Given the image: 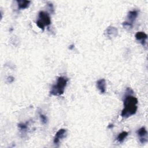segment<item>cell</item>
<instances>
[{
  "label": "cell",
  "instance_id": "6da1fadb",
  "mask_svg": "<svg viewBox=\"0 0 148 148\" xmlns=\"http://www.w3.org/2000/svg\"><path fill=\"white\" fill-rule=\"evenodd\" d=\"M133 94V90L131 88L127 87L123 99L124 108L121 114V116L123 118H128L135 115L137 112L138 101Z\"/></svg>",
  "mask_w": 148,
  "mask_h": 148
},
{
  "label": "cell",
  "instance_id": "7a4b0ae2",
  "mask_svg": "<svg viewBox=\"0 0 148 148\" xmlns=\"http://www.w3.org/2000/svg\"><path fill=\"white\" fill-rule=\"evenodd\" d=\"M68 79L65 77H60L57 78L56 83L52 87L50 93L52 96H60L64 94Z\"/></svg>",
  "mask_w": 148,
  "mask_h": 148
},
{
  "label": "cell",
  "instance_id": "3957f363",
  "mask_svg": "<svg viewBox=\"0 0 148 148\" xmlns=\"http://www.w3.org/2000/svg\"><path fill=\"white\" fill-rule=\"evenodd\" d=\"M38 20L36 24L38 27L42 30H44L46 26H49L51 24V19L49 14L45 11H40L38 15Z\"/></svg>",
  "mask_w": 148,
  "mask_h": 148
},
{
  "label": "cell",
  "instance_id": "277c9868",
  "mask_svg": "<svg viewBox=\"0 0 148 148\" xmlns=\"http://www.w3.org/2000/svg\"><path fill=\"white\" fill-rule=\"evenodd\" d=\"M137 134L139 139V142L141 143L144 144L147 142V131L145 127H142L138 129L137 131Z\"/></svg>",
  "mask_w": 148,
  "mask_h": 148
},
{
  "label": "cell",
  "instance_id": "5b68a950",
  "mask_svg": "<svg viewBox=\"0 0 148 148\" xmlns=\"http://www.w3.org/2000/svg\"><path fill=\"white\" fill-rule=\"evenodd\" d=\"M135 38L139 41L142 46H145L146 44V40L147 39V35L144 32H137L135 34Z\"/></svg>",
  "mask_w": 148,
  "mask_h": 148
},
{
  "label": "cell",
  "instance_id": "8992f818",
  "mask_svg": "<svg viewBox=\"0 0 148 148\" xmlns=\"http://www.w3.org/2000/svg\"><path fill=\"white\" fill-rule=\"evenodd\" d=\"M67 134V130L64 128H61L59 130L56 134L55 137L54 138L53 142L55 144L58 143L60 142V140L65 138Z\"/></svg>",
  "mask_w": 148,
  "mask_h": 148
},
{
  "label": "cell",
  "instance_id": "52a82bcc",
  "mask_svg": "<svg viewBox=\"0 0 148 148\" xmlns=\"http://www.w3.org/2000/svg\"><path fill=\"white\" fill-rule=\"evenodd\" d=\"M138 10H133V11H131L128 13L127 15V21H126L127 22L133 24L134 22H135L136 18L137 17L138 15Z\"/></svg>",
  "mask_w": 148,
  "mask_h": 148
},
{
  "label": "cell",
  "instance_id": "ba28073f",
  "mask_svg": "<svg viewBox=\"0 0 148 148\" xmlns=\"http://www.w3.org/2000/svg\"><path fill=\"white\" fill-rule=\"evenodd\" d=\"M97 87L100 91L104 94L106 92V81L104 79H101L97 82Z\"/></svg>",
  "mask_w": 148,
  "mask_h": 148
},
{
  "label": "cell",
  "instance_id": "9c48e42d",
  "mask_svg": "<svg viewBox=\"0 0 148 148\" xmlns=\"http://www.w3.org/2000/svg\"><path fill=\"white\" fill-rule=\"evenodd\" d=\"M106 35L110 38H112V37H116L118 34V29L114 27H109L106 30Z\"/></svg>",
  "mask_w": 148,
  "mask_h": 148
},
{
  "label": "cell",
  "instance_id": "30bf717a",
  "mask_svg": "<svg viewBox=\"0 0 148 148\" xmlns=\"http://www.w3.org/2000/svg\"><path fill=\"white\" fill-rule=\"evenodd\" d=\"M17 3L18 5V8L20 9H24L27 8L30 3V1H25V0H19V1H17Z\"/></svg>",
  "mask_w": 148,
  "mask_h": 148
},
{
  "label": "cell",
  "instance_id": "8fae6325",
  "mask_svg": "<svg viewBox=\"0 0 148 148\" xmlns=\"http://www.w3.org/2000/svg\"><path fill=\"white\" fill-rule=\"evenodd\" d=\"M128 133L127 131H123L122 133H120L118 137H117V141L119 142V143H122L124 139L126 138V137L128 136Z\"/></svg>",
  "mask_w": 148,
  "mask_h": 148
},
{
  "label": "cell",
  "instance_id": "7c38bea8",
  "mask_svg": "<svg viewBox=\"0 0 148 148\" xmlns=\"http://www.w3.org/2000/svg\"><path fill=\"white\" fill-rule=\"evenodd\" d=\"M19 128L21 130H26L27 128V123H19L18 124Z\"/></svg>",
  "mask_w": 148,
  "mask_h": 148
},
{
  "label": "cell",
  "instance_id": "4fadbf2b",
  "mask_svg": "<svg viewBox=\"0 0 148 148\" xmlns=\"http://www.w3.org/2000/svg\"><path fill=\"white\" fill-rule=\"evenodd\" d=\"M40 118H41V120L42 122L45 124H46L47 122H48V118L44 115L41 114H40Z\"/></svg>",
  "mask_w": 148,
  "mask_h": 148
},
{
  "label": "cell",
  "instance_id": "5bb4252c",
  "mask_svg": "<svg viewBox=\"0 0 148 148\" xmlns=\"http://www.w3.org/2000/svg\"><path fill=\"white\" fill-rule=\"evenodd\" d=\"M123 26L126 28H132L133 27V24H131L127 22L126 21L123 23Z\"/></svg>",
  "mask_w": 148,
  "mask_h": 148
},
{
  "label": "cell",
  "instance_id": "9a60e30c",
  "mask_svg": "<svg viewBox=\"0 0 148 148\" xmlns=\"http://www.w3.org/2000/svg\"><path fill=\"white\" fill-rule=\"evenodd\" d=\"M48 6L49 7V8H50V9L51 12H54V8H53V4H52V3H48Z\"/></svg>",
  "mask_w": 148,
  "mask_h": 148
},
{
  "label": "cell",
  "instance_id": "2e32d148",
  "mask_svg": "<svg viewBox=\"0 0 148 148\" xmlns=\"http://www.w3.org/2000/svg\"><path fill=\"white\" fill-rule=\"evenodd\" d=\"M7 79H8V82L12 83V82H13V81H14V78L12 77H9Z\"/></svg>",
  "mask_w": 148,
  "mask_h": 148
},
{
  "label": "cell",
  "instance_id": "e0dca14e",
  "mask_svg": "<svg viewBox=\"0 0 148 148\" xmlns=\"http://www.w3.org/2000/svg\"><path fill=\"white\" fill-rule=\"evenodd\" d=\"M73 48H74V45H70V46L69 47V49L70 50H72Z\"/></svg>",
  "mask_w": 148,
  "mask_h": 148
},
{
  "label": "cell",
  "instance_id": "ac0fdd59",
  "mask_svg": "<svg viewBox=\"0 0 148 148\" xmlns=\"http://www.w3.org/2000/svg\"><path fill=\"white\" fill-rule=\"evenodd\" d=\"M113 127H114V125L112 124H109V126L108 127V128H112Z\"/></svg>",
  "mask_w": 148,
  "mask_h": 148
}]
</instances>
